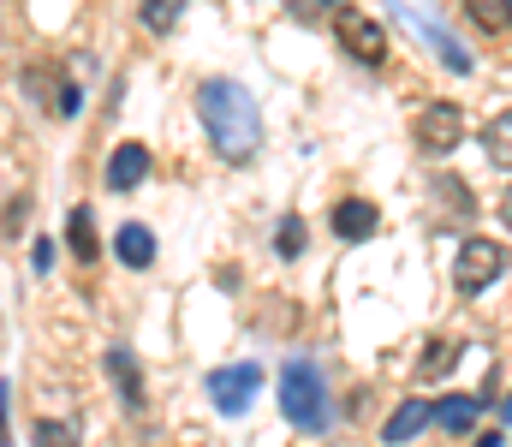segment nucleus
<instances>
[{
  "label": "nucleus",
  "mask_w": 512,
  "mask_h": 447,
  "mask_svg": "<svg viewBox=\"0 0 512 447\" xmlns=\"http://www.w3.org/2000/svg\"><path fill=\"white\" fill-rule=\"evenodd\" d=\"M197 114H203V126H209V138H215V155L221 161H251L256 149H262V108L251 102V90L245 84H233V78H209L203 90H197Z\"/></svg>",
  "instance_id": "obj_1"
},
{
  "label": "nucleus",
  "mask_w": 512,
  "mask_h": 447,
  "mask_svg": "<svg viewBox=\"0 0 512 447\" xmlns=\"http://www.w3.org/2000/svg\"><path fill=\"white\" fill-rule=\"evenodd\" d=\"M280 412H286V424L292 430H304V436H322L328 430V394H322V370L298 352V358H286V370H280Z\"/></svg>",
  "instance_id": "obj_2"
},
{
  "label": "nucleus",
  "mask_w": 512,
  "mask_h": 447,
  "mask_svg": "<svg viewBox=\"0 0 512 447\" xmlns=\"http://www.w3.org/2000/svg\"><path fill=\"white\" fill-rule=\"evenodd\" d=\"M501 269H507V245H501V239H465L459 257H453V281H459V293H483Z\"/></svg>",
  "instance_id": "obj_3"
},
{
  "label": "nucleus",
  "mask_w": 512,
  "mask_h": 447,
  "mask_svg": "<svg viewBox=\"0 0 512 447\" xmlns=\"http://www.w3.org/2000/svg\"><path fill=\"white\" fill-rule=\"evenodd\" d=\"M334 30H340V48H346L358 66H382L387 60V30L370 12H352V6H346V12L334 18Z\"/></svg>",
  "instance_id": "obj_4"
},
{
  "label": "nucleus",
  "mask_w": 512,
  "mask_h": 447,
  "mask_svg": "<svg viewBox=\"0 0 512 447\" xmlns=\"http://www.w3.org/2000/svg\"><path fill=\"white\" fill-rule=\"evenodd\" d=\"M459 138H465L459 102H429V108L417 114V149H423V155H447V149H459Z\"/></svg>",
  "instance_id": "obj_5"
},
{
  "label": "nucleus",
  "mask_w": 512,
  "mask_h": 447,
  "mask_svg": "<svg viewBox=\"0 0 512 447\" xmlns=\"http://www.w3.org/2000/svg\"><path fill=\"white\" fill-rule=\"evenodd\" d=\"M256 388H262V364H227V370L209 376V400H215V412H227V418H239V412L251 406Z\"/></svg>",
  "instance_id": "obj_6"
},
{
  "label": "nucleus",
  "mask_w": 512,
  "mask_h": 447,
  "mask_svg": "<svg viewBox=\"0 0 512 447\" xmlns=\"http://www.w3.org/2000/svg\"><path fill=\"white\" fill-rule=\"evenodd\" d=\"M149 179V149L143 144H120L108 155V185L114 191H131V185H143Z\"/></svg>",
  "instance_id": "obj_7"
},
{
  "label": "nucleus",
  "mask_w": 512,
  "mask_h": 447,
  "mask_svg": "<svg viewBox=\"0 0 512 447\" xmlns=\"http://www.w3.org/2000/svg\"><path fill=\"white\" fill-rule=\"evenodd\" d=\"M376 221H382V215H376V203H364V197H346V203L334 209V233H340V239H370Z\"/></svg>",
  "instance_id": "obj_8"
},
{
  "label": "nucleus",
  "mask_w": 512,
  "mask_h": 447,
  "mask_svg": "<svg viewBox=\"0 0 512 447\" xmlns=\"http://www.w3.org/2000/svg\"><path fill=\"white\" fill-rule=\"evenodd\" d=\"M429 418H435V406H429V400H405V406H399V412L387 418L382 442L405 447V442H411V436H417V430H423V424H429Z\"/></svg>",
  "instance_id": "obj_9"
},
{
  "label": "nucleus",
  "mask_w": 512,
  "mask_h": 447,
  "mask_svg": "<svg viewBox=\"0 0 512 447\" xmlns=\"http://www.w3.org/2000/svg\"><path fill=\"white\" fill-rule=\"evenodd\" d=\"M411 24H417V30H423L429 42H435V54H441V60H447L453 72H471V54H465V48H459V42H453V36L441 30V18H429V12H411Z\"/></svg>",
  "instance_id": "obj_10"
},
{
  "label": "nucleus",
  "mask_w": 512,
  "mask_h": 447,
  "mask_svg": "<svg viewBox=\"0 0 512 447\" xmlns=\"http://www.w3.org/2000/svg\"><path fill=\"white\" fill-rule=\"evenodd\" d=\"M108 376L120 382V394H126V406H143V382H137V358H131L126 346H108Z\"/></svg>",
  "instance_id": "obj_11"
},
{
  "label": "nucleus",
  "mask_w": 512,
  "mask_h": 447,
  "mask_svg": "<svg viewBox=\"0 0 512 447\" xmlns=\"http://www.w3.org/2000/svg\"><path fill=\"white\" fill-rule=\"evenodd\" d=\"M66 245H72V257H84V263L102 251V245H96V215H90V209H72V215H66Z\"/></svg>",
  "instance_id": "obj_12"
},
{
  "label": "nucleus",
  "mask_w": 512,
  "mask_h": 447,
  "mask_svg": "<svg viewBox=\"0 0 512 447\" xmlns=\"http://www.w3.org/2000/svg\"><path fill=\"white\" fill-rule=\"evenodd\" d=\"M477 412H483V394H477V400H441V406H435V424L453 430V436H465V430L477 424Z\"/></svg>",
  "instance_id": "obj_13"
},
{
  "label": "nucleus",
  "mask_w": 512,
  "mask_h": 447,
  "mask_svg": "<svg viewBox=\"0 0 512 447\" xmlns=\"http://www.w3.org/2000/svg\"><path fill=\"white\" fill-rule=\"evenodd\" d=\"M114 245H120V257H126L131 269H149V263H155V239H149V227H137V221L120 227V239H114Z\"/></svg>",
  "instance_id": "obj_14"
},
{
  "label": "nucleus",
  "mask_w": 512,
  "mask_h": 447,
  "mask_svg": "<svg viewBox=\"0 0 512 447\" xmlns=\"http://www.w3.org/2000/svg\"><path fill=\"white\" fill-rule=\"evenodd\" d=\"M483 149H489L495 167H512V114H495V120L483 126Z\"/></svg>",
  "instance_id": "obj_15"
},
{
  "label": "nucleus",
  "mask_w": 512,
  "mask_h": 447,
  "mask_svg": "<svg viewBox=\"0 0 512 447\" xmlns=\"http://www.w3.org/2000/svg\"><path fill=\"white\" fill-rule=\"evenodd\" d=\"M447 364H459V340H435V346L423 352V364H417V376L429 382V376H441Z\"/></svg>",
  "instance_id": "obj_16"
},
{
  "label": "nucleus",
  "mask_w": 512,
  "mask_h": 447,
  "mask_svg": "<svg viewBox=\"0 0 512 447\" xmlns=\"http://www.w3.org/2000/svg\"><path fill=\"white\" fill-rule=\"evenodd\" d=\"M30 447H78V436H72L66 424H54V418H42V424L30 430Z\"/></svg>",
  "instance_id": "obj_17"
},
{
  "label": "nucleus",
  "mask_w": 512,
  "mask_h": 447,
  "mask_svg": "<svg viewBox=\"0 0 512 447\" xmlns=\"http://www.w3.org/2000/svg\"><path fill=\"white\" fill-rule=\"evenodd\" d=\"M274 251H280V257H298V251H304V221H298V215H286V221H280Z\"/></svg>",
  "instance_id": "obj_18"
},
{
  "label": "nucleus",
  "mask_w": 512,
  "mask_h": 447,
  "mask_svg": "<svg viewBox=\"0 0 512 447\" xmlns=\"http://www.w3.org/2000/svg\"><path fill=\"white\" fill-rule=\"evenodd\" d=\"M143 18H149V30H173V24H179V6H173V0H167V6H161V0H149V6H143Z\"/></svg>",
  "instance_id": "obj_19"
},
{
  "label": "nucleus",
  "mask_w": 512,
  "mask_h": 447,
  "mask_svg": "<svg viewBox=\"0 0 512 447\" xmlns=\"http://www.w3.org/2000/svg\"><path fill=\"white\" fill-rule=\"evenodd\" d=\"M54 108H60V114H78V108H84V96H78V84H72V90H60V102H54Z\"/></svg>",
  "instance_id": "obj_20"
},
{
  "label": "nucleus",
  "mask_w": 512,
  "mask_h": 447,
  "mask_svg": "<svg viewBox=\"0 0 512 447\" xmlns=\"http://www.w3.org/2000/svg\"><path fill=\"white\" fill-rule=\"evenodd\" d=\"M501 221H507V233H512V185L501 191Z\"/></svg>",
  "instance_id": "obj_21"
},
{
  "label": "nucleus",
  "mask_w": 512,
  "mask_h": 447,
  "mask_svg": "<svg viewBox=\"0 0 512 447\" xmlns=\"http://www.w3.org/2000/svg\"><path fill=\"white\" fill-rule=\"evenodd\" d=\"M477 447H501V436H483V442H477Z\"/></svg>",
  "instance_id": "obj_22"
},
{
  "label": "nucleus",
  "mask_w": 512,
  "mask_h": 447,
  "mask_svg": "<svg viewBox=\"0 0 512 447\" xmlns=\"http://www.w3.org/2000/svg\"><path fill=\"white\" fill-rule=\"evenodd\" d=\"M507 418H512V400H507Z\"/></svg>",
  "instance_id": "obj_23"
},
{
  "label": "nucleus",
  "mask_w": 512,
  "mask_h": 447,
  "mask_svg": "<svg viewBox=\"0 0 512 447\" xmlns=\"http://www.w3.org/2000/svg\"><path fill=\"white\" fill-rule=\"evenodd\" d=\"M507 12H512V0H507Z\"/></svg>",
  "instance_id": "obj_24"
}]
</instances>
